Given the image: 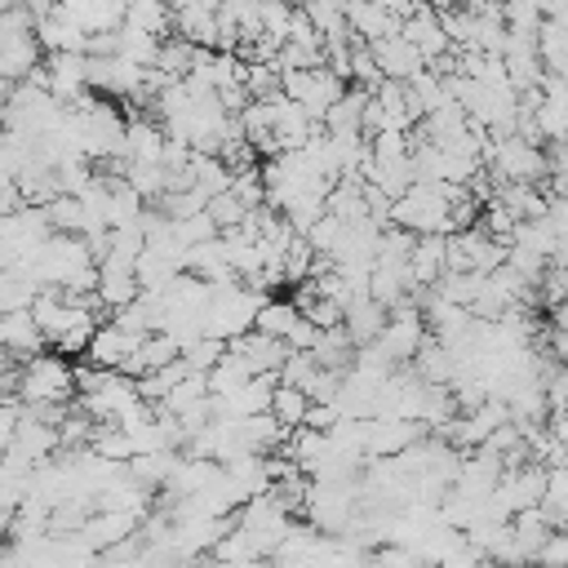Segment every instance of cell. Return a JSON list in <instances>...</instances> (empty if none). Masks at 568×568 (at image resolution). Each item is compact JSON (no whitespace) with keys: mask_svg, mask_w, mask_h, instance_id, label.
Returning <instances> with one entry per match:
<instances>
[{"mask_svg":"<svg viewBox=\"0 0 568 568\" xmlns=\"http://www.w3.org/2000/svg\"><path fill=\"white\" fill-rule=\"evenodd\" d=\"M18 390H22L27 404H62L75 390V368L62 355H40L36 351L18 368Z\"/></svg>","mask_w":568,"mask_h":568,"instance_id":"cell-1","label":"cell"},{"mask_svg":"<svg viewBox=\"0 0 568 568\" xmlns=\"http://www.w3.org/2000/svg\"><path fill=\"white\" fill-rule=\"evenodd\" d=\"M124 27L164 40V31L173 27V13H169L164 0H124Z\"/></svg>","mask_w":568,"mask_h":568,"instance_id":"cell-2","label":"cell"},{"mask_svg":"<svg viewBox=\"0 0 568 568\" xmlns=\"http://www.w3.org/2000/svg\"><path fill=\"white\" fill-rule=\"evenodd\" d=\"M302 315H297V306L293 302H262L257 306V315H253V328L257 333H266V337H288L293 333V324H297Z\"/></svg>","mask_w":568,"mask_h":568,"instance_id":"cell-3","label":"cell"}]
</instances>
